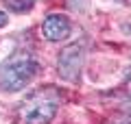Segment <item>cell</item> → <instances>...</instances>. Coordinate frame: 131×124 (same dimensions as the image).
<instances>
[{
  "label": "cell",
  "mask_w": 131,
  "mask_h": 124,
  "mask_svg": "<svg viewBox=\"0 0 131 124\" xmlns=\"http://www.w3.org/2000/svg\"><path fill=\"white\" fill-rule=\"evenodd\" d=\"M39 74V61L28 52H15L0 65V89L7 94L22 92Z\"/></svg>",
  "instance_id": "6da1fadb"
},
{
  "label": "cell",
  "mask_w": 131,
  "mask_h": 124,
  "mask_svg": "<svg viewBox=\"0 0 131 124\" xmlns=\"http://www.w3.org/2000/svg\"><path fill=\"white\" fill-rule=\"evenodd\" d=\"M59 109V94L55 89L46 87L31 94L26 100L20 105L18 115L22 124H50Z\"/></svg>",
  "instance_id": "7a4b0ae2"
},
{
  "label": "cell",
  "mask_w": 131,
  "mask_h": 124,
  "mask_svg": "<svg viewBox=\"0 0 131 124\" xmlns=\"http://www.w3.org/2000/svg\"><path fill=\"white\" fill-rule=\"evenodd\" d=\"M83 63H85V46H83V41H74V44L66 46L59 52L57 72H59V76L63 81L79 83L81 72H83Z\"/></svg>",
  "instance_id": "3957f363"
},
{
  "label": "cell",
  "mask_w": 131,
  "mask_h": 124,
  "mask_svg": "<svg viewBox=\"0 0 131 124\" xmlns=\"http://www.w3.org/2000/svg\"><path fill=\"white\" fill-rule=\"evenodd\" d=\"M70 28H72L70 20L66 18V15L52 13L42 22V35L48 41H61V39H66V37L70 35Z\"/></svg>",
  "instance_id": "277c9868"
},
{
  "label": "cell",
  "mask_w": 131,
  "mask_h": 124,
  "mask_svg": "<svg viewBox=\"0 0 131 124\" xmlns=\"http://www.w3.org/2000/svg\"><path fill=\"white\" fill-rule=\"evenodd\" d=\"M35 2L37 0H5V5L11 11H15V13H28L35 7Z\"/></svg>",
  "instance_id": "5b68a950"
},
{
  "label": "cell",
  "mask_w": 131,
  "mask_h": 124,
  "mask_svg": "<svg viewBox=\"0 0 131 124\" xmlns=\"http://www.w3.org/2000/svg\"><path fill=\"white\" fill-rule=\"evenodd\" d=\"M125 89H127V92L131 94V68H129V70L125 72Z\"/></svg>",
  "instance_id": "8992f818"
},
{
  "label": "cell",
  "mask_w": 131,
  "mask_h": 124,
  "mask_svg": "<svg viewBox=\"0 0 131 124\" xmlns=\"http://www.w3.org/2000/svg\"><path fill=\"white\" fill-rule=\"evenodd\" d=\"M7 24H9V15H7V13H2V11H0V28H5Z\"/></svg>",
  "instance_id": "52a82bcc"
}]
</instances>
